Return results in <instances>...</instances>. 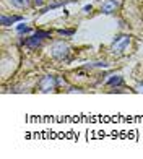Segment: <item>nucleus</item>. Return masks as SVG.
I'll use <instances>...</instances> for the list:
<instances>
[{
	"instance_id": "obj_1",
	"label": "nucleus",
	"mask_w": 143,
	"mask_h": 159,
	"mask_svg": "<svg viewBox=\"0 0 143 159\" xmlns=\"http://www.w3.org/2000/svg\"><path fill=\"white\" fill-rule=\"evenodd\" d=\"M128 42H130V38L128 36H119V38H116V41L112 42V54H122L124 50L127 49L128 46Z\"/></svg>"
},
{
	"instance_id": "obj_2",
	"label": "nucleus",
	"mask_w": 143,
	"mask_h": 159,
	"mask_svg": "<svg viewBox=\"0 0 143 159\" xmlns=\"http://www.w3.org/2000/svg\"><path fill=\"white\" fill-rule=\"evenodd\" d=\"M57 84H59V81L55 80V76L47 75V76H44V78H42L41 81H39V89H41L42 93H49V91L55 89Z\"/></svg>"
},
{
	"instance_id": "obj_3",
	"label": "nucleus",
	"mask_w": 143,
	"mask_h": 159,
	"mask_svg": "<svg viewBox=\"0 0 143 159\" xmlns=\"http://www.w3.org/2000/svg\"><path fill=\"white\" fill-rule=\"evenodd\" d=\"M70 52V47L67 44H63V42H59V44H55L54 49H52V55L55 57L57 60H65L67 55Z\"/></svg>"
},
{
	"instance_id": "obj_4",
	"label": "nucleus",
	"mask_w": 143,
	"mask_h": 159,
	"mask_svg": "<svg viewBox=\"0 0 143 159\" xmlns=\"http://www.w3.org/2000/svg\"><path fill=\"white\" fill-rule=\"evenodd\" d=\"M120 0H106V2L103 3V7H101V11H104V13H114L119 7H120Z\"/></svg>"
},
{
	"instance_id": "obj_5",
	"label": "nucleus",
	"mask_w": 143,
	"mask_h": 159,
	"mask_svg": "<svg viewBox=\"0 0 143 159\" xmlns=\"http://www.w3.org/2000/svg\"><path fill=\"white\" fill-rule=\"evenodd\" d=\"M44 39V38H41V36L36 33L34 36H31V38H28V39H25L23 42H25V46H28V47H31V49H34V47H38V46H41V41Z\"/></svg>"
},
{
	"instance_id": "obj_6",
	"label": "nucleus",
	"mask_w": 143,
	"mask_h": 159,
	"mask_svg": "<svg viewBox=\"0 0 143 159\" xmlns=\"http://www.w3.org/2000/svg\"><path fill=\"white\" fill-rule=\"evenodd\" d=\"M21 20V16H2V25L3 26H8V25H12V23H15V21H20Z\"/></svg>"
},
{
	"instance_id": "obj_7",
	"label": "nucleus",
	"mask_w": 143,
	"mask_h": 159,
	"mask_svg": "<svg viewBox=\"0 0 143 159\" xmlns=\"http://www.w3.org/2000/svg\"><path fill=\"white\" fill-rule=\"evenodd\" d=\"M28 2H30V0H10V3L13 7H18V8H25L28 5Z\"/></svg>"
},
{
	"instance_id": "obj_8",
	"label": "nucleus",
	"mask_w": 143,
	"mask_h": 159,
	"mask_svg": "<svg viewBox=\"0 0 143 159\" xmlns=\"http://www.w3.org/2000/svg\"><path fill=\"white\" fill-rule=\"evenodd\" d=\"M109 84L111 86H122L124 84V80L120 78V76H114V78L109 80Z\"/></svg>"
},
{
	"instance_id": "obj_9",
	"label": "nucleus",
	"mask_w": 143,
	"mask_h": 159,
	"mask_svg": "<svg viewBox=\"0 0 143 159\" xmlns=\"http://www.w3.org/2000/svg\"><path fill=\"white\" fill-rule=\"evenodd\" d=\"M18 31H20V33H30L31 30H30L28 26H23V25H21V26H18Z\"/></svg>"
},
{
	"instance_id": "obj_10",
	"label": "nucleus",
	"mask_w": 143,
	"mask_h": 159,
	"mask_svg": "<svg viewBox=\"0 0 143 159\" xmlns=\"http://www.w3.org/2000/svg\"><path fill=\"white\" fill-rule=\"evenodd\" d=\"M75 31L73 30H60V34H65V36H72Z\"/></svg>"
},
{
	"instance_id": "obj_11",
	"label": "nucleus",
	"mask_w": 143,
	"mask_h": 159,
	"mask_svg": "<svg viewBox=\"0 0 143 159\" xmlns=\"http://www.w3.org/2000/svg\"><path fill=\"white\" fill-rule=\"evenodd\" d=\"M42 2H44V0H34V5L39 7V5H42Z\"/></svg>"
},
{
	"instance_id": "obj_12",
	"label": "nucleus",
	"mask_w": 143,
	"mask_h": 159,
	"mask_svg": "<svg viewBox=\"0 0 143 159\" xmlns=\"http://www.w3.org/2000/svg\"><path fill=\"white\" fill-rule=\"evenodd\" d=\"M138 91H143V84H140V89Z\"/></svg>"
}]
</instances>
